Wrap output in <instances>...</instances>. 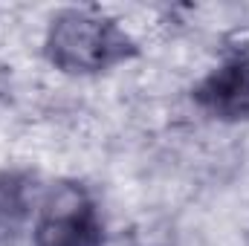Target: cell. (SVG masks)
Returning <instances> with one entry per match:
<instances>
[{"label":"cell","instance_id":"3","mask_svg":"<svg viewBox=\"0 0 249 246\" xmlns=\"http://www.w3.org/2000/svg\"><path fill=\"white\" fill-rule=\"evenodd\" d=\"M197 102L220 119H249V58L235 55L214 70L200 87Z\"/></svg>","mask_w":249,"mask_h":246},{"label":"cell","instance_id":"4","mask_svg":"<svg viewBox=\"0 0 249 246\" xmlns=\"http://www.w3.org/2000/svg\"><path fill=\"white\" fill-rule=\"evenodd\" d=\"M29 217V185L20 174L0 177V246L18 241L23 223Z\"/></svg>","mask_w":249,"mask_h":246},{"label":"cell","instance_id":"1","mask_svg":"<svg viewBox=\"0 0 249 246\" xmlns=\"http://www.w3.org/2000/svg\"><path fill=\"white\" fill-rule=\"evenodd\" d=\"M47 55L64 72H99L133 55V44L110 18L67 9L50 26Z\"/></svg>","mask_w":249,"mask_h":246},{"label":"cell","instance_id":"2","mask_svg":"<svg viewBox=\"0 0 249 246\" xmlns=\"http://www.w3.org/2000/svg\"><path fill=\"white\" fill-rule=\"evenodd\" d=\"M35 246H102V220L81 185L61 183L50 191L35 223Z\"/></svg>","mask_w":249,"mask_h":246}]
</instances>
